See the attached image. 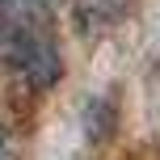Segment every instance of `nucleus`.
Wrapping results in <instances>:
<instances>
[{"mask_svg":"<svg viewBox=\"0 0 160 160\" xmlns=\"http://www.w3.org/2000/svg\"><path fill=\"white\" fill-rule=\"evenodd\" d=\"M8 63H13V72L21 76L30 88H51L59 76H63L55 38H51L47 30H38V25H21V30L13 34Z\"/></svg>","mask_w":160,"mask_h":160,"instance_id":"f257e3e1","label":"nucleus"},{"mask_svg":"<svg viewBox=\"0 0 160 160\" xmlns=\"http://www.w3.org/2000/svg\"><path fill=\"white\" fill-rule=\"evenodd\" d=\"M0 160H17V148H13V139L4 135V127H0Z\"/></svg>","mask_w":160,"mask_h":160,"instance_id":"f03ea898","label":"nucleus"}]
</instances>
